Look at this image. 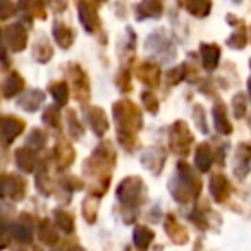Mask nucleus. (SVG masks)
<instances>
[{"mask_svg": "<svg viewBox=\"0 0 251 251\" xmlns=\"http://www.w3.org/2000/svg\"><path fill=\"white\" fill-rule=\"evenodd\" d=\"M40 239L47 244H53L57 243V232H55V227L49 222V220H43L40 224Z\"/></svg>", "mask_w": 251, "mask_h": 251, "instance_id": "nucleus-21", "label": "nucleus"}, {"mask_svg": "<svg viewBox=\"0 0 251 251\" xmlns=\"http://www.w3.org/2000/svg\"><path fill=\"white\" fill-rule=\"evenodd\" d=\"M234 108H236V117H243L244 115V107H246V101H244V97L243 95H237L232 101Z\"/></svg>", "mask_w": 251, "mask_h": 251, "instance_id": "nucleus-28", "label": "nucleus"}, {"mask_svg": "<svg viewBox=\"0 0 251 251\" xmlns=\"http://www.w3.org/2000/svg\"><path fill=\"white\" fill-rule=\"evenodd\" d=\"M138 76H140V79L145 81L147 84H151V83L157 84L160 73H158V69L155 66H150V64H143V66L140 67V71H138Z\"/></svg>", "mask_w": 251, "mask_h": 251, "instance_id": "nucleus-19", "label": "nucleus"}, {"mask_svg": "<svg viewBox=\"0 0 251 251\" xmlns=\"http://www.w3.org/2000/svg\"><path fill=\"white\" fill-rule=\"evenodd\" d=\"M25 88V83H23V77L19 76V74H11L9 76V79L5 81V84H4V95L7 98H11L12 95H18L19 91Z\"/></svg>", "mask_w": 251, "mask_h": 251, "instance_id": "nucleus-18", "label": "nucleus"}, {"mask_svg": "<svg viewBox=\"0 0 251 251\" xmlns=\"http://www.w3.org/2000/svg\"><path fill=\"white\" fill-rule=\"evenodd\" d=\"M212 160H213V155H212L210 147H206V145H200L198 150H196V157H195L196 167H198L201 172H206L210 169V165H212Z\"/></svg>", "mask_w": 251, "mask_h": 251, "instance_id": "nucleus-11", "label": "nucleus"}, {"mask_svg": "<svg viewBox=\"0 0 251 251\" xmlns=\"http://www.w3.org/2000/svg\"><path fill=\"white\" fill-rule=\"evenodd\" d=\"M210 191L217 201H224L229 195V182L224 176H213L210 181Z\"/></svg>", "mask_w": 251, "mask_h": 251, "instance_id": "nucleus-9", "label": "nucleus"}, {"mask_svg": "<svg viewBox=\"0 0 251 251\" xmlns=\"http://www.w3.org/2000/svg\"><path fill=\"white\" fill-rule=\"evenodd\" d=\"M42 101H43V93H42V91L31 90L29 93H26L25 97L19 100V105H21V107H25V110H36Z\"/></svg>", "mask_w": 251, "mask_h": 251, "instance_id": "nucleus-16", "label": "nucleus"}, {"mask_svg": "<svg viewBox=\"0 0 251 251\" xmlns=\"http://www.w3.org/2000/svg\"><path fill=\"white\" fill-rule=\"evenodd\" d=\"M55 155H57V160H59V164L62 165H69L71 162H73L74 158V151L71 147H67V145H62L60 148H57L55 150Z\"/></svg>", "mask_w": 251, "mask_h": 251, "instance_id": "nucleus-24", "label": "nucleus"}, {"mask_svg": "<svg viewBox=\"0 0 251 251\" xmlns=\"http://www.w3.org/2000/svg\"><path fill=\"white\" fill-rule=\"evenodd\" d=\"M79 18H81V23L84 25V28L88 31H93L95 28H98V16H97V9L91 2L88 0H83L79 4Z\"/></svg>", "mask_w": 251, "mask_h": 251, "instance_id": "nucleus-5", "label": "nucleus"}, {"mask_svg": "<svg viewBox=\"0 0 251 251\" xmlns=\"http://www.w3.org/2000/svg\"><path fill=\"white\" fill-rule=\"evenodd\" d=\"M25 129V122L18 117H4L2 121V134L5 143H11L14 138H18Z\"/></svg>", "mask_w": 251, "mask_h": 251, "instance_id": "nucleus-4", "label": "nucleus"}, {"mask_svg": "<svg viewBox=\"0 0 251 251\" xmlns=\"http://www.w3.org/2000/svg\"><path fill=\"white\" fill-rule=\"evenodd\" d=\"M138 12L141 16H148V18L150 16L157 18L162 12V0H143L140 4V7H138Z\"/></svg>", "mask_w": 251, "mask_h": 251, "instance_id": "nucleus-17", "label": "nucleus"}, {"mask_svg": "<svg viewBox=\"0 0 251 251\" xmlns=\"http://www.w3.org/2000/svg\"><path fill=\"white\" fill-rule=\"evenodd\" d=\"M143 101H145V105H147V108H148V110H151V112H155V110H157V107H158V101H157V98H155V97H151L150 93H143Z\"/></svg>", "mask_w": 251, "mask_h": 251, "instance_id": "nucleus-31", "label": "nucleus"}, {"mask_svg": "<svg viewBox=\"0 0 251 251\" xmlns=\"http://www.w3.org/2000/svg\"><path fill=\"white\" fill-rule=\"evenodd\" d=\"M45 141H47L45 133H42L40 129H35V131L31 133V138H29V145H31L33 148L43 147V145H45Z\"/></svg>", "mask_w": 251, "mask_h": 251, "instance_id": "nucleus-26", "label": "nucleus"}, {"mask_svg": "<svg viewBox=\"0 0 251 251\" xmlns=\"http://www.w3.org/2000/svg\"><path fill=\"white\" fill-rule=\"evenodd\" d=\"M119 200L124 201L126 205H136L141 201V196H143V182L138 177H129L122 181V184L119 186Z\"/></svg>", "mask_w": 251, "mask_h": 251, "instance_id": "nucleus-2", "label": "nucleus"}, {"mask_svg": "<svg viewBox=\"0 0 251 251\" xmlns=\"http://www.w3.org/2000/svg\"><path fill=\"white\" fill-rule=\"evenodd\" d=\"M88 121L91 122V127L97 134H103L108 127V122H107V115L103 114V110L100 108H93L88 115Z\"/></svg>", "mask_w": 251, "mask_h": 251, "instance_id": "nucleus-10", "label": "nucleus"}, {"mask_svg": "<svg viewBox=\"0 0 251 251\" xmlns=\"http://www.w3.org/2000/svg\"><path fill=\"white\" fill-rule=\"evenodd\" d=\"M184 77V67H177V69H172L171 73H169V81L171 83H179V81Z\"/></svg>", "mask_w": 251, "mask_h": 251, "instance_id": "nucleus-30", "label": "nucleus"}, {"mask_svg": "<svg viewBox=\"0 0 251 251\" xmlns=\"http://www.w3.org/2000/svg\"><path fill=\"white\" fill-rule=\"evenodd\" d=\"M114 115L115 121H117L119 127H124V134L134 133L136 129H140L141 126V117L138 114V110L134 108L133 103L129 101H121L114 107Z\"/></svg>", "mask_w": 251, "mask_h": 251, "instance_id": "nucleus-1", "label": "nucleus"}, {"mask_svg": "<svg viewBox=\"0 0 251 251\" xmlns=\"http://www.w3.org/2000/svg\"><path fill=\"white\" fill-rule=\"evenodd\" d=\"M5 40L12 50H23L26 47V31L19 25H14L5 29Z\"/></svg>", "mask_w": 251, "mask_h": 251, "instance_id": "nucleus-6", "label": "nucleus"}, {"mask_svg": "<svg viewBox=\"0 0 251 251\" xmlns=\"http://www.w3.org/2000/svg\"><path fill=\"white\" fill-rule=\"evenodd\" d=\"M186 7L195 16H206L210 11V0H186Z\"/></svg>", "mask_w": 251, "mask_h": 251, "instance_id": "nucleus-22", "label": "nucleus"}, {"mask_svg": "<svg viewBox=\"0 0 251 251\" xmlns=\"http://www.w3.org/2000/svg\"><path fill=\"white\" fill-rule=\"evenodd\" d=\"M53 36H55L57 43L60 47H69L73 43V33H71L69 28H66L64 25H55L53 26Z\"/></svg>", "mask_w": 251, "mask_h": 251, "instance_id": "nucleus-20", "label": "nucleus"}, {"mask_svg": "<svg viewBox=\"0 0 251 251\" xmlns=\"http://www.w3.org/2000/svg\"><path fill=\"white\" fill-rule=\"evenodd\" d=\"M16 160H18V165L23 169V171L31 172L36 164V155L33 153L31 150L21 148V150H18V153H16Z\"/></svg>", "mask_w": 251, "mask_h": 251, "instance_id": "nucleus-14", "label": "nucleus"}, {"mask_svg": "<svg viewBox=\"0 0 251 251\" xmlns=\"http://www.w3.org/2000/svg\"><path fill=\"white\" fill-rule=\"evenodd\" d=\"M4 195L12 200H21L25 196V181L18 176H9L4 179Z\"/></svg>", "mask_w": 251, "mask_h": 251, "instance_id": "nucleus-7", "label": "nucleus"}, {"mask_svg": "<svg viewBox=\"0 0 251 251\" xmlns=\"http://www.w3.org/2000/svg\"><path fill=\"white\" fill-rule=\"evenodd\" d=\"M52 93L53 98L59 105H66L67 98H69V88H67L66 83H55L52 86Z\"/></svg>", "mask_w": 251, "mask_h": 251, "instance_id": "nucleus-23", "label": "nucleus"}, {"mask_svg": "<svg viewBox=\"0 0 251 251\" xmlns=\"http://www.w3.org/2000/svg\"><path fill=\"white\" fill-rule=\"evenodd\" d=\"M191 134H189L188 127H186L182 122L174 126V129H172L171 134V145L176 151H182V153H188V147L191 143Z\"/></svg>", "mask_w": 251, "mask_h": 251, "instance_id": "nucleus-3", "label": "nucleus"}, {"mask_svg": "<svg viewBox=\"0 0 251 251\" xmlns=\"http://www.w3.org/2000/svg\"><path fill=\"white\" fill-rule=\"evenodd\" d=\"M12 236L16 237L21 243H26V241H31L33 237V226H31V217L23 215L21 220L14 226L12 229Z\"/></svg>", "mask_w": 251, "mask_h": 251, "instance_id": "nucleus-8", "label": "nucleus"}, {"mask_svg": "<svg viewBox=\"0 0 251 251\" xmlns=\"http://www.w3.org/2000/svg\"><path fill=\"white\" fill-rule=\"evenodd\" d=\"M55 224L64 232H71V230H73V217H71L69 213L62 212V210L55 212Z\"/></svg>", "mask_w": 251, "mask_h": 251, "instance_id": "nucleus-25", "label": "nucleus"}, {"mask_svg": "<svg viewBox=\"0 0 251 251\" xmlns=\"http://www.w3.org/2000/svg\"><path fill=\"white\" fill-rule=\"evenodd\" d=\"M151 239H153V232L150 229L143 226H138L134 229V244L140 251H147V248L150 246Z\"/></svg>", "mask_w": 251, "mask_h": 251, "instance_id": "nucleus-13", "label": "nucleus"}, {"mask_svg": "<svg viewBox=\"0 0 251 251\" xmlns=\"http://www.w3.org/2000/svg\"><path fill=\"white\" fill-rule=\"evenodd\" d=\"M201 55H203V64L206 69H215L220 59V49L217 45H201Z\"/></svg>", "mask_w": 251, "mask_h": 251, "instance_id": "nucleus-12", "label": "nucleus"}, {"mask_svg": "<svg viewBox=\"0 0 251 251\" xmlns=\"http://www.w3.org/2000/svg\"><path fill=\"white\" fill-rule=\"evenodd\" d=\"M43 119H45V121L49 122L50 126H57V124H59V114H57V110L53 107H50L49 110L43 114Z\"/></svg>", "mask_w": 251, "mask_h": 251, "instance_id": "nucleus-29", "label": "nucleus"}, {"mask_svg": "<svg viewBox=\"0 0 251 251\" xmlns=\"http://www.w3.org/2000/svg\"><path fill=\"white\" fill-rule=\"evenodd\" d=\"M213 117H215V126H217V131L222 134H229L232 131L230 127L229 121H227V115H226V108H224L222 103H219L213 110Z\"/></svg>", "mask_w": 251, "mask_h": 251, "instance_id": "nucleus-15", "label": "nucleus"}, {"mask_svg": "<svg viewBox=\"0 0 251 251\" xmlns=\"http://www.w3.org/2000/svg\"><path fill=\"white\" fill-rule=\"evenodd\" d=\"M229 45L234 47V49H243V47L246 45V35H244V31L236 33V35L230 38Z\"/></svg>", "mask_w": 251, "mask_h": 251, "instance_id": "nucleus-27", "label": "nucleus"}]
</instances>
